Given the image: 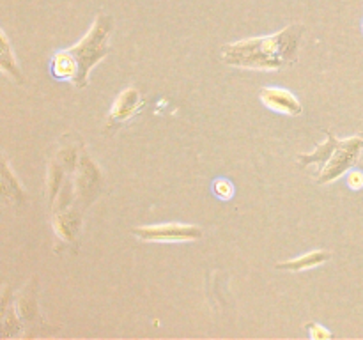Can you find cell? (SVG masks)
Instances as JSON below:
<instances>
[{
    "mask_svg": "<svg viewBox=\"0 0 363 340\" xmlns=\"http://www.w3.org/2000/svg\"><path fill=\"white\" fill-rule=\"evenodd\" d=\"M303 32V25L293 23L277 34L229 42L222 48V59L241 69L280 71L296 62Z\"/></svg>",
    "mask_w": 363,
    "mask_h": 340,
    "instance_id": "1",
    "label": "cell"
},
{
    "mask_svg": "<svg viewBox=\"0 0 363 340\" xmlns=\"http://www.w3.org/2000/svg\"><path fill=\"white\" fill-rule=\"evenodd\" d=\"M110 32H112V18L108 14H98L94 23L89 28L87 35L78 41V45L66 48L67 55L77 66V78L73 85L78 89L85 87L89 81V73L92 67L106 57L110 52Z\"/></svg>",
    "mask_w": 363,
    "mask_h": 340,
    "instance_id": "2",
    "label": "cell"
},
{
    "mask_svg": "<svg viewBox=\"0 0 363 340\" xmlns=\"http://www.w3.org/2000/svg\"><path fill=\"white\" fill-rule=\"evenodd\" d=\"M363 151V135H353L344 140L339 142L335 152L332 158L325 163L323 169H319L318 183L319 184H330L342 177L347 170L353 169L360 159Z\"/></svg>",
    "mask_w": 363,
    "mask_h": 340,
    "instance_id": "3",
    "label": "cell"
},
{
    "mask_svg": "<svg viewBox=\"0 0 363 340\" xmlns=\"http://www.w3.org/2000/svg\"><path fill=\"white\" fill-rule=\"evenodd\" d=\"M131 234L145 243H183L202 237V230L197 225L188 223H160V225H145L131 229Z\"/></svg>",
    "mask_w": 363,
    "mask_h": 340,
    "instance_id": "4",
    "label": "cell"
},
{
    "mask_svg": "<svg viewBox=\"0 0 363 340\" xmlns=\"http://www.w3.org/2000/svg\"><path fill=\"white\" fill-rule=\"evenodd\" d=\"M259 99L269 110L284 113V115H300L303 112V106H301L300 99L293 92L287 91V89L262 87L259 91Z\"/></svg>",
    "mask_w": 363,
    "mask_h": 340,
    "instance_id": "5",
    "label": "cell"
},
{
    "mask_svg": "<svg viewBox=\"0 0 363 340\" xmlns=\"http://www.w3.org/2000/svg\"><path fill=\"white\" fill-rule=\"evenodd\" d=\"M142 106H144V101H142L140 92L135 87L124 89L113 101L106 126L112 128V124L116 126V124L131 119L133 115H137L138 110H142Z\"/></svg>",
    "mask_w": 363,
    "mask_h": 340,
    "instance_id": "6",
    "label": "cell"
},
{
    "mask_svg": "<svg viewBox=\"0 0 363 340\" xmlns=\"http://www.w3.org/2000/svg\"><path fill=\"white\" fill-rule=\"evenodd\" d=\"M323 131L326 133V142L319 144L312 152H300V154H298V162H300L301 166H307L311 165V163H319L323 169L325 163L328 162V159L332 158L333 152H335L337 145H339L340 140L332 133V131L326 130V128Z\"/></svg>",
    "mask_w": 363,
    "mask_h": 340,
    "instance_id": "7",
    "label": "cell"
},
{
    "mask_svg": "<svg viewBox=\"0 0 363 340\" xmlns=\"http://www.w3.org/2000/svg\"><path fill=\"white\" fill-rule=\"evenodd\" d=\"M330 259H332V254H330L328 250H314V251H308V254L300 255V257L279 262L275 268L286 269V271H305V269H312L325 264V262L330 261Z\"/></svg>",
    "mask_w": 363,
    "mask_h": 340,
    "instance_id": "8",
    "label": "cell"
},
{
    "mask_svg": "<svg viewBox=\"0 0 363 340\" xmlns=\"http://www.w3.org/2000/svg\"><path fill=\"white\" fill-rule=\"evenodd\" d=\"M0 38H2V50H0V67H2L4 73L9 74L14 81H18V84H23V76H21V73H20V67L16 66V59H14V53H13V50H11V42H9V39H7L6 32L2 30Z\"/></svg>",
    "mask_w": 363,
    "mask_h": 340,
    "instance_id": "9",
    "label": "cell"
},
{
    "mask_svg": "<svg viewBox=\"0 0 363 340\" xmlns=\"http://www.w3.org/2000/svg\"><path fill=\"white\" fill-rule=\"evenodd\" d=\"M213 191H215L216 197L222 198V200H230L234 195V186L230 181L216 179L215 184H213Z\"/></svg>",
    "mask_w": 363,
    "mask_h": 340,
    "instance_id": "10",
    "label": "cell"
},
{
    "mask_svg": "<svg viewBox=\"0 0 363 340\" xmlns=\"http://www.w3.org/2000/svg\"><path fill=\"white\" fill-rule=\"evenodd\" d=\"M307 329L308 333H311L312 339H328V336H333L328 329L323 328L318 322H307Z\"/></svg>",
    "mask_w": 363,
    "mask_h": 340,
    "instance_id": "11",
    "label": "cell"
},
{
    "mask_svg": "<svg viewBox=\"0 0 363 340\" xmlns=\"http://www.w3.org/2000/svg\"><path fill=\"white\" fill-rule=\"evenodd\" d=\"M347 184H350L351 190H362L363 172H360V170H351V172L347 174Z\"/></svg>",
    "mask_w": 363,
    "mask_h": 340,
    "instance_id": "12",
    "label": "cell"
}]
</instances>
